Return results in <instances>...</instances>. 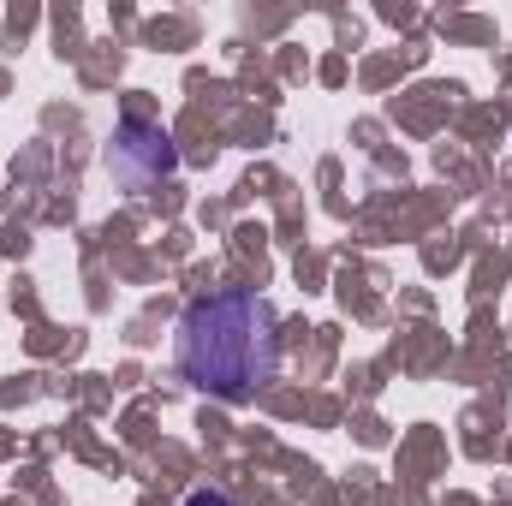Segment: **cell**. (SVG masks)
Listing matches in <instances>:
<instances>
[{"label":"cell","instance_id":"cell-1","mask_svg":"<svg viewBox=\"0 0 512 506\" xmlns=\"http://www.w3.org/2000/svg\"><path fill=\"white\" fill-rule=\"evenodd\" d=\"M173 352H179V376L197 393L245 405L280 364V328H274L268 298H256V292H209L179 316Z\"/></svg>","mask_w":512,"mask_h":506},{"label":"cell","instance_id":"cell-3","mask_svg":"<svg viewBox=\"0 0 512 506\" xmlns=\"http://www.w3.org/2000/svg\"><path fill=\"white\" fill-rule=\"evenodd\" d=\"M185 506H233V501H227V489H191Z\"/></svg>","mask_w":512,"mask_h":506},{"label":"cell","instance_id":"cell-2","mask_svg":"<svg viewBox=\"0 0 512 506\" xmlns=\"http://www.w3.org/2000/svg\"><path fill=\"white\" fill-rule=\"evenodd\" d=\"M108 167H114V179H126L131 191H143V185H155V179H167L179 167V149H173V137L161 126L126 114L114 126V143H108Z\"/></svg>","mask_w":512,"mask_h":506}]
</instances>
